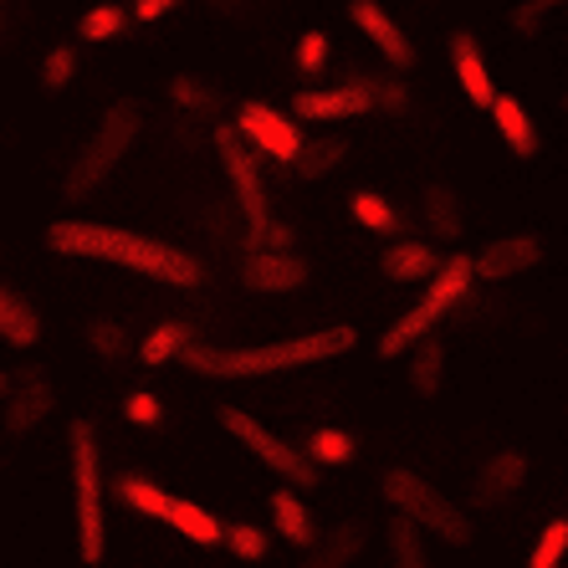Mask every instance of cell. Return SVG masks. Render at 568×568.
<instances>
[{
    "label": "cell",
    "instance_id": "19",
    "mask_svg": "<svg viewBox=\"0 0 568 568\" xmlns=\"http://www.w3.org/2000/svg\"><path fill=\"white\" fill-rule=\"evenodd\" d=\"M491 119H497V133L507 139V149H513L517 159H532V154H538V133H532L528 108L517 103V98L497 93V103H491Z\"/></svg>",
    "mask_w": 568,
    "mask_h": 568
},
{
    "label": "cell",
    "instance_id": "39",
    "mask_svg": "<svg viewBox=\"0 0 568 568\" xmlns=\"http://www.w3.org/2000/svg\"><path fill=\"white\" fill-rule=\"evenodd\" d=\"M123 415H129L133 425H144V430H154V425H164V399L149 395V389H133V395L123 399Z\"/></svg>",
    "mask_w": 568,
    "mask_h": 568
},
{
    "label": "cell",
    "instance_id": "23",
    "mask_svg": "<svg viewBox=\"0 0 568 568\" xmlns=\"http://www.w3.org/2000/svg\"><path fill=\"white\" fill-rule=\"evenodd\" d=\"M348 154V139H303V149L292 154V170H297V180H323V174L338 164V159Z\"/></svg>",
    "mask_w": 568,
    "mask_h": 568
},
{
    "label": "cell",
    "instance_id": "24",
    "mask_svg": "<svg viewBox=\"0 0 568 568\" xmlns=\"http://www.w3.org/2000/svg\"><path fill=\"white\" fill-rule=\"evenodd\" d=\"M119 497H123V507H133L139 517L170 523V503H174V491L154 487V481H144V476H123V481H119Z\"/></svg>",
    "mask_w": 568,
    "mask_h": 568
},
{
    "label": "cell",
    "instance_id": "1",
    "mask_svg": "<svg viewBox=\"0 0 568 568\" xmlns=\"http://www.w3.org/2000/svg\"><path fill=\"white\" fill-rule=\"evenodd\" d=\"M47 246L57 256H72V262H108V266H123V272H144L154 282H170V287H200L205 282L200 256L180 252L170 241L139 236V231H119V225L52 221L47 225Z\"/></svg>",
    "mask_w": 568,
    "mask_h": 568
},
{
    "label": "cell",
    "instance_id": "16",
    "mask_svg": "<svg viewBox=\"0 0 568 568\" xmlns=\"http://www.w3.org/2000/svg\"><path fill=\"white\" fill-rule=\"evenodd\" d=\"M528 266H538V241L532 236H503V241H491L487 252L476 256V277L503 282V277L528 272Z\"/></svg>",
    "mask_w": 568,
    "mask_h": 568
},
{
    "label": "cell",
    "instance_id": "18",
    "mask_svg": "<svg viewBox=\"0 0 568 568\" xmlns=\"http://www.w3.org/2000/svg\"><path fill=\"white\" fill-rule=\"evenodd\" d=\"M379 266L389 282H430L440 266V252L430 241H395V246L379 256Z\"/></svg>",
    "mask_w": 568,
    "mask_h": 568
},
{
    "label": "cell",
    "instance_id": "33",
    "mask_svg": "<svg viewBox=\"0 0 568 568\" xmlns=\"http://www.w3.org/2000/svg\"><path fill=\"white\" fill-rule=\"evenodd\" d=\"M88 344H93L98 358H123L129 354V333H123V323H113V317H93V323H88Z\"/></svg>",
    "mask_w": 568,
    "mask_h": 568
},
{
    "label": "cell",
    "instance_id": "27",
    "mask_svg": "<svg viewBox=\"0 0 568 568\" xmlns=\"http://www.w3.org/2000/svg\"><path fill=\"white\" fill-rule=\"evenodd\" d=\"M307 456H313L317 466H348L354 462V436L338 430V425H323V430L307 436Z\"/></svg>",
    "mask_w": 568,
    "mask_h": 568
},
{
    "label": "cell",
    "instance_id": "13",
    "mask_svg": "<svg viewBox=\"0 0 568 568\" xmlns=\"http://www.w3.org/2000/svg\"><path fill=\"white\" fill-rule=\"evenodd\" d=\"M374 98L358 88V82H344V88H307V93L292 98V113L297 119H313V123H333V119H358V113H369Z\"/></svg>",
    "mask_w": 568,
    "mask_h": 568
},
{
    "label": "cell",
    "instance_id": "37",
    "mask_svg": "<svg viewBox=\"0 0 568 568\" xmlns=\"http://www.w3.org/2000/svg\"><path fill=\"white\" fill-rule=\"evenodd\" d=\"M170 93L185 113H215V88H205V82H195V78H174Z\"/></svg>",
    "mask_w": 568,
    "mask_h": 568
},
{
    "label": "cell",
    "instance_id": "29",
    "mask_svg": "<svg viewBox=\"0 0 568 568\" xmlns=\"http://www.w3.org/2000/svg\"><path fill=\"white\" fill-rule=\"evenodd\" d=\"M348 211H354V221L364 225V231H395L399 225L395 205H389L384 195H374V190H358V195L348 200Z\"/></svg>",
    "mask_w": 568,
    "mask_h": 568
},
{
    "label": "cell",
    "instance_id": "21",
    "mask_svg": "<svg viewBox=\"0 0 568 568\" xmlns=\"http://www.w3.org/2000/svg\"><path fill=\"white\" fill-rule=\"evenodd\" d=\"M190 344H195V328H190L185 317H170V323H159L144 344H139V358H144L149 369H159V364H170V358L185 354Z\"/></svg>",
    "mask_w": 568,
    "mask_h": 568
},
{
    "label": "cell",
    "instance_id": "2",
    "mask_svg": "<svg viewBox=\"0 0 568 568\" xmlns=\"http://www.w3.org/2000/svg\"><path fill=\"white\" fill-rule=\"evenodd\" d=\"M358 344V333L348 323H333L323 333H303V338H282V344H190L185 369L205 374V379H266V374L282 369H303V364H323V358H338Z\"/></svg>",
    "mask_w": 568,
    "mask_h": 568
},
{
    "label": "cell",
    "instance_id": "9",
    "mask_svg": "<svg viewBox=\"0 0 568 568\" xmlns=\"http://www.w3.org/2000/svg\"><path fill=\"white\" fill-rule=\"evenodd\" d=\"M236 129L256 154L277 159V164H292V154L303 149V129H297L292 119H282L277 108H266V103H241Z\"/></svg>",
    "mask_w": 568,
    "mask_h": 568
},
{
    "label": "cell",
    "instance_id": "10",
    "mask_svg": "<svg viewBox=\"0 0 568 568\" xmlns=\"http://www.w3.org/2000/svg\"><path fill=\"white\" fill-rule=\"evenodd\" d=\"M241 282L252 292H292L307 282V262L292 246H256L241 262Z\"/></svg>",
    "mask_w": 568,
    "mask_h": 568
},
{
    "label": "cell",
    "instance_id": "43",
    "mask_svg": "<svg viewBox=\"0 0 568 568\" xmlns=\"http://www.w3.org/2000/svg\"><path fill=\"white\" fill-rule=\"evenodd\" d=\"M564 113H568V88H564Z\"/></svg>",
    "mask_w": 568,
    "mask_h": 568
},
{
    "label": "cell",
    "instance_id": "34",
    "mask_svg": "<svg viewBox=\"0 0 568 568\" xmlns=\"http://www.w3.org/2000/svg\"><path fill=\"white\" fill-rule=\"evenodd\" d=\"M123 21H129L123 6H93V11L78 21V31H82V41H108V37H119L123 31Z\"/></svg>",
    "mask_w": 568,
    "mask_h": 568
},
{
    "label": "cell",
    "instance_id": "22",
    "mask_svg": "<svg viewBox=\"0 0 568 568\" xmlns=\"http://www.w3.org/2000/svg\"><path fill=\"white\" fill-rule=\"evenodd\" d=\"M266 507H272V523H277V532L287 542H297V548H307V542H313V517H307V507H303V497H297V491L277 487Z\"/></svg>",
    "mask_w": 568,
    "mask_h": 568
},
{
    "label": "cell",
    "instance_id": "5",
    "mask_svg": "<svg viewBox=\"0 0 568 568\" xmlns=\"http://www.w3.org/2000/svg\"><path fill=\"white\" fill-rule=\"evenodd\" d=\"M471 282H476V256H450V262H440L420 303H415L405 317H395V323H389V333L379 338V354H384V358H399L405 348L420 344L425 333H436V323H440V317H446L456 303H462Z\"/></svg>",
    "mask_w": 568,
    "mask_h": 568
},
{
    "label": "cell",
    "instance_id": "4",
    "mask_svg": "<svg viewBox=\"0 0 568 568\" xmlns=\"http://www.w3.org/2000/svg\"><path fill=\"white\" fill-rule=\"evenodd\" d=\"M139 129H144V113H139V103H113L103 113V123L93 129V139L78 149V159H72V170H67V185L62 195L67 200H88L103 190V180L113 170H119V159L129 154L133 144H139Z\"/></svg>",
    "mask_w": 568,
    "mask_h": 568
},
{
    "label": "cell",
    "instance_id": "30",
    "mask_svg": "<svg viewBox=\"0 0 568 568\" xmlns=\"http://www.w3.org/2000/svg\"><path fill=\"white\" fill-rule=\"evenodd\" d=\"M358 548H364V528H358V523H338V528L323 538V548L313 554V564H328V568L333 564H348Z\"/></svg>",
    "mask_w": 568,
    "mask_h": 568
},
{
    "label": "cell",
    "instance_id": "40",
    "mask_svg": "<svg viewBox=\"0 0 568 568\" xmlns=\"http://www.w3.org/2000/svg\"><path fill=\"white\" fill-rule=\"evenodd\" d=\"M180 0H133V21H159V16H170Z\"/></svg>",
    "mask_w": 568,
    "mask_h": 568
},
{
    "label": "cell",
    "instance_id": "12",
    "mask_svg": "<svg viewBox=\"0 0 568 568\" xmlns=\"http://www.w3.org/2000/svg\"><path fill=\"white\" fill-rule=\"evenodd\" d=\"M0 399H6V430H31L52 410V384L41 374H0Z\"/></svg>",
    "mask_w": 568,
    "mask_h": 568
},
{
    "label": "cell",
    "instance_id": "7",
    "mask_svg": "<svg viewBox=\"0 0 568 568\" xmlns=\"http://www.w3.org/2000/svg\"><path fill=\"white\" fill-rule=\"evenodd\" d=\"M221 425L231 430V436L241 440V446L252 450L256 462L266 466V471H277L287 487H297V491H307V487H317V462L307 456V450H297V446H287V440L277 436V430H266L256 415H246V410H236V405H221Z\"/></svg>",
    "mask_w": 568,
    "mask_h": 568
},
{
    "label": "cell",
    "instance_id": "26",
    "mask_svg": "<svg viewBox=\"0 0 568 568\" xmlns=\"http://www.w3.org/2000/svg\"><path fill=\"white\" fill-rule=\"evenodd\" d=\"M440 374H446V344H440L436 333H425L420 344H415V358H410V384L420 395H436Z\"/></svg>",
    "mask_w": 568,
    "mask_h": 568
},
{
    "label": "cell",
    "instance_id": "17",
    "mask_svg": "<svg viewBox=\"0 0 568 568\" xmlns=\"http://www.w3.org/2000/svg\"><path fill=\"white\" fill-rule=\"evenodd\" d=\"M0 338L11 348H37L41 344V313L11 287L0 282Z\"/></svg>",
    "mask_w": 568,
    "mask_h": 568
},
{
    "label": "cell",
    "instance_id": "11",
    "mask_svg": "<svg viewBox=\"0 0 568 568\" xmlns=\"http://www.w3.org/2000/svg\"><path fill=\"white\" fill-rule=\"evenodd\" d=\"M348 21L379 47V57L389 67H410L415 62V47H410V37H405V27L384 11L379 0H348Z\"/></svg>",
    "mask_w": 568,
    "mask_h": 568
},
{
    "label": "cell",
    "instance_id": "8",
    "mask_svg": "<svg viewBox=\"0 0 568 568\" xmlns=\"http://www.w3.org/2000/svg\"><path fill=\"white\" fill-rule=\"evenodd\" d=\"M215 154H221V170L236 190V211L246 221V241H262L266 225H272V205H266V185H262V170H256V149L241 139V129H215Z\"/></svg>",
    "mask_w": 568,
    "mask_h": 568
},
{
    "label": "cell",
    "instance_id": "32",
    "mask_svg": "<svg viewBox=\"0 0 568 568\" xmlns=\"http://www.w3.org/2000/svg\"><path fill=\"white\" fill-rule=\"evenodd\" d=\"M564 554H568V517H554V523L538 532V548H532L528 564L532 568H554V564H564Z\"/></svg>",
    "mask_w": 568,
    "mask_h": 568
},
{
    "label": "cell",
    "instance_id": "28",
    "mask_svg": "<svg viewBox=\"0 0 568 568\" xmlns=\"http://www.w3.org/2000/svg\"><path fill=\"white\" fill-rule=\"evenodd\" d=\"M389 558H395L399 568H420V564H425L420 523H415V517L395 513V523H389Z\"/></svg>",
    "mask_w": 568,
    "mask_h": 568
},
{
    "label": "cell",
    "instance_id": "31",
    "mask_svg": "<svg viewBox=\"0 0 568 568\" xmlns=\"http://www.w3.org/2000/svg\"><path fill=\"white\" fill-rule=\"evenodd\" d=\"M348 82H358V88L374 98V108H389V113H405V108H410V88H399L395 78H374V72H358V78H348Z\"/></svg>",
    "mask_w": 568,
    "mask_h": 568
},
{
    "label": "cell",
    "instance_id": "3",
    "mask_svg": "<svg viewBox=\"0 0 568 568\" xmlns=\"http://www.w3.org/2000/svg\"><path fill=\"white\" fill-rule=\"evenodd\" d=\"M67 456H72V503H78V554L82 564H103V456H98L93 420L67 425Z\"/></svg>",
    "mask_w": 568,
    "mask_h": 568
},
{
    "label": "cell",
    "instance_id": "14",
    "mask_svg": "<svg viewBox=\"0 0 568 568\" xmlns=\"http://www.w3.org/2000/svg\"><path fill=\"white\" fill-rule=\"evenodd\" d=\"M523 476H528V456H517V450H497L471 481V507H503L517 487H523Z\"/></svg>",
    "mask_w": 568,
    "mask_h": 568
},
{
    "label": "cell",
    "instance_id": "35",
    "mask_svg": "<svg viewBox=\"0 0 568 568\" xmlns=\"http://www.w3.org/2000/svg\"><path fill=\"white\" fill-rule=\"evenodd\" d=\"M72 72H78V52H72V47H52L47 62H41V88H47V93H62L67 82H72Z\"/></svg>",
    "mask_w": 568,
    "mask_h": 568
},
{
    "label": "cell",
    "instance_id": "20",
    "mask_svg": "<svg viewBox=\"0 0 568 568\" xmlns=\"http://www.w3.org/2000/svg\"><path fill=\"white\" fill-rule=\"evenodd\" d=\"M170 528L180 532V538H190L195 548H221V542H225V528L215 523L211 513H205V507L190 503V497H174V503H170Z\"/></svg>",
    "mask_w": 568,
    "mask_h": 568
},
{
    "label": "cell",
    "instance_id": "25",
    "mask_svg": "<svg viewBox=\"0 0 568 568\" xmlns=\"http://www.w3.org/2000/svg\"><path fill=\"white\" fill-rule=\"evenodd\" d=\"M420 211H425V225L436 231L440 241H456L462 236V205H456V195H450L446 185H430L420 195Z\"/></svg>",
    "mask_w": 568,
    "mask_h": 568
},
{
    "label": "cell",
    "instance_id": "6",
    "mask_svg": "<svg viewBox=\"0 0 568 568\" xmlns=\"http://www.w3.org/2000/svg\"><path fill=\"white\" fill-rule=\"evenodd\" d=\"M384 503L395 507V513L415 517V523H420V528H430L436 538L456 542V548H466V542H471V517H466L462 507H450L446 497L425 481V476L405 471V466L384 471Z\"/></svg>",
    "mask_w": 568,
    "mask_h": 568
},
{
    "label": "cell",
    "instance_id": "36",
    "mask_svg": "<svg viewBox=\"0 0 568 568\" xmlns=\"http://www.w3.org/2000/svg\"><path fill=\"white\" fill-rule=\"evenodd\" d=\"M328 62H333V41L323 37V31H303V41H297V67H303L307 78H317Z\"/></svg>",
    "mask_w": 568,
    "mask_h": 568
},
{
    "label": "cell",
    "instance_id": "15",
    "mask_svg": "<svg viewBox=\"0 0 568 568\" xmlns=\"http://www.w3.org/2000/svg\"><path fill=\"white\" fill-rule=\"evenodd\" d=\"M450 62H456V82H462V93L471 98V108H481V113H487V108L497 103V88H491L487 57H481L476 37L456 31V37H450Z\"/></svg>",
    "mask_w": 568,
    "mask_h": 568
},
{
    "label": "cell",
    "instance_id": "41",
    "mask_svg": "<svg viewBox=\"0 0 568 568\" xmlns=\"http://www.w3.org/2000/svg\"><path fill=\"white\" fill-rule=\"evenodd\" d=\"M542 11H548L542 0H532V6H517V11H513V27H517V31H538Z\"/></svg>",
    "mask_w": 568,
    "mask_h": 568
},
{
    "label": "cell",
    "instance_id": "38",
    "mask_svg": "<svg viewBox=\"0 0 568 568\" xmlns=\"http://www.w3.org/2000/svg\"><path fill=\"white\" fill-rule=\"evenodd\" d=\"M225 548L246 558V564H256V558H266V532L252 528V523H236V528H225Z\"/></svg>",
    "mask_w": 568,
    "mask_h": 568
},
{
    "label": "cell",
    "instance_id": "42",
    "mask_svg": "<svg viewBox=\"0 0 568 568\" xmlns=\"http://www.w3.org/2000/svg\"><path fill=\"white\" fill-rule=\"evenodd\" d=\"M542 6H568V0H542Z\"/></svg>",
    "mask_w": 568,
    "mask_h": 568
}]
</instances>
